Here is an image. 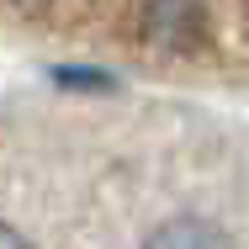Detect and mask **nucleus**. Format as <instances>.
Segmentation results:
<instances>
[{
    "mask_svg": "<svg viewBox=\"0 0 249 249\" xmlns=\"http://www.w3.org/2000/svg\"><path fill=\"white\" fill-rule=\"evenodd\" d=\"M149 249H233V239L201 212H170L149 233Z\"/></svg>",
    "mask_w": 249,
    "mask_h": 249,
    "instance_id": "nucleus-1",
    "label": "nucleus"
},
{
    "mask_svg": "<svg viewBox=\"0 0 249 249\" xmlns=\"http://www.w3.org/2000/svg\"><path fill=\"white\" fill-rule=\"evenodd\" d=\"M16 5H43V0H16Z\"/></svg>",
    "mask_w": 249,
    "mask_h": 249,
    "instance_id": "nucleus-2",
    "label": "nucleus"
}]
</instances>
